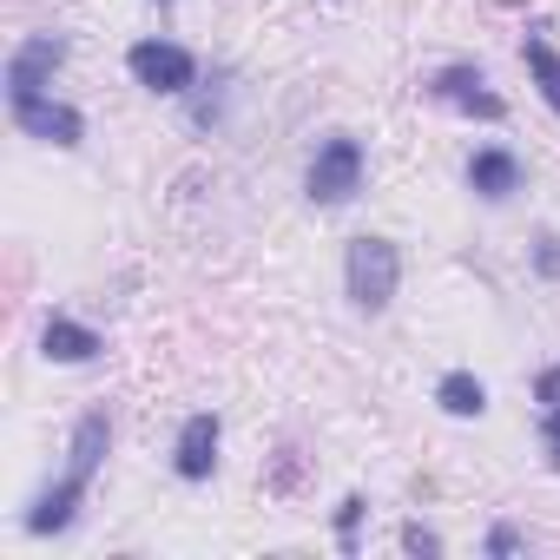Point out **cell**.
Listing matches in <instances>:
<instances>
[{
  "label": "cell",
  "mask_w": 560,
  "mask_h": 560,
  "mask_svg": "<svg viewBox=\"0 0 560 560\" xmlns=\"http://www.w3.org/2000/svg\"><path fill=\"white\" fill-rule=\"evenodd\" d=\"M106 448H113V422H106V409L80 416V422H73V448H67V475L27 508V534H60V527H73V514H80V501H86V488H93Z\"/></svg>",
  "instance_id": "1"
},
{
  "label": "cell",
  "mask_w": 560,
  "mask_h": 560,
  "mask_svg": "<svg viewBox=\"0 0 560 560\" xmlns=\"http://www.w3.org/2000/svg\"><path fill=\"white\" fill-rule=\"evenodd\" d=\"M343 284H350V304L357 311H389L396 284H402V250L389 237H357L350 257H343Z\"/></svg>",
  "instance_id": "2"
},
{
  "label": "cell",
  "mask_w": 560,
  "mask_h": 560,
  "mask_svg": "<svg viewBox=\"0 0 560 560\" xmlns=\"http://www.w3.org/2000/svg\"><path fill=\"white\" fill-rule=\"evenodd\" d=\"M304 191H311V205H350L363 191V145L350 132H330L304 172Z\"/></svg>",
  "instance_id": "3"
},
{
  "label": "cell",
  "mask_w": 560,
  "mask_h": 560,
  "mask_svg": "<svg viewBox=\"0 0 560 560\" xmlns=\"http://www.w3.org/2000/svg\"><path fill=\"white\" fill-rule=\"evenodd\" d=\"M60 60H67V40H60V34H34V40H21V47L8 54V106L40 100V93L54 86Z\"/></svg>",
  "instance_id": "4"
},
{
  "label": "cell",
  "mask_w": 560,
  "mask_h": 560,
  "mask_svg": "<svg viewBox=\"0 0 560 560\" xmlns=\"http://www.w3.org/2000/svg\"><path fill=\"white\" fill-rule=\"evenodd\" d=\"M126 67H132V80H139L145 93H185V86L198 80V60H191L178 40H139V47L126 54Z\"/></svg>",
  "instance_id": "5"
},
{
  "label": "cell",
  "mask_w": 560,
  "mask_h": 560,
  "mask_svg": "<svg viewBox=\"0 0 560 560\" xmlns=\"http://www.w3.org/2000/svg\"><path fill=\"white\" fill-rule=\"evenodd\" d=\"M14 113V126L27 132V139H47V145H80L86 139V119L73 113V106H60V100H21V106H8Z\"/></svg>",
  "instance_id": "6"
},
{
  "label": "cell",
  "mask_w": 560,
  "mask_h": 560,
  "mask_svg": "<svg viewBox=\"0 0 560 560\" xmlns=\"http://www.w3.org/2000/svg\"><path fill=\"white\" fill-rule=\"evenodd\" d=\"M435 100H448V106H462L468 119H508V106H501V93H488V80L475 73V67H442L435 73V86H429Z\"/></svg>",
  "instance_id": "7"
},
{
  "label": "cell",
  "mask_w": 560,
  "mask_h": 560,
  "mask_svg": "<svg viewBox=\"0 0 560 560\" xmlns=\"http://www.w3.org/2000/svg\"><path fill=\"white\" fill-rule=\"evenodd\" d=\"M218 416L211 409H198V416H185V429H178V448H172V468L185 475V481H205L211 468H218Z\"/></svg>",
  "instance_id": "8"
},
{
  "label": "cell",
  "mask_w": 560,
  "mask_h": 560,
  "mask_svg": "<svg viewBox=\"0 0 560 560\" xmlns=\"http://www.w3.org/2000/svg\"><path fill=\"white\" fill-rule=\"evenodd\" d=\"M468 185H475L481 198H494V205H501V198H514V191H521V159H514V152H501V145H481V152L468 159Z\"/></svg>",
  "instance_id": "9"
},
{
  "label": "cell",
  "mask_w": 560,
  "mask_h": 560,
  "mask_svg": "<svg viewBox=\"0 0 560 560\" xmlns=\"http://www.w3.org/2000/svg\"><path fill=\"white\" fill-rule=\"evenodd\" d=\"M40 350H47V363H93L106 343H100V330H86V324H73V317H54L47 337H40Z\"/></svg>",
  "instance_id": "10"
},
{
  "label": "cell",
  "mask_w": 560,
  "mask_h": 560,
  "mask_svg": "<svg viewBox=\"0 0 560 560\" xmlns=\"http://www.w3.org/2000/svg\"><path fill=\"white\" fill-rule=\"evenodd\" d=\"M435 402H442L448 416H462V422H468V416H481V409H488V389H481V376H468V370H448V376L435 383Z\"/></svg>",
  "instance_id": "11"
},
{
  "label": "cell",
  "mask_w": 560,
  "mask_h": 560,
  "mask_svg": "<svg viewBox=\"0 0 560 560\" xmlns=\"http://www.w3.org/2000/svg\"><path fill=\"white\" fill-rule=\"evenodd\" d=\"M521 54H527V73L540 80V100H547V106L560 113V54H553L547 40H527Z\"/></svg>",
  "instance_id": "12"
},
{
  "label": "cell",
  "mask_w": 560,
  "mask_h": 560,
  "mask_svg": "<svg viewBox=\"0 0 560 560\" xmlns=\"http://www.w3.org/2000/svg\"><path fill=\"white\" fill-rule=\"evenodd\" d=\"M357 521H363V501L350 494V501L337 508V540H343V547H357Z\"/></svg>",
  "instance_id": "13"
},
{
  "label": "cell",
  "mask_w": 560,
  "mask_h": 560,
  "mask_svg": "<svg viewBox=\"0 0 560 560\" xmlns=\"http://www.w3.org/2000/svg\"><path fill=\"white\" fill-rule=\"evenodd\" d=\"M402 547H409V553H442V534H429V527L409 521V527H402Z\"/></svg>",
  "instance_id": "14"
},
{
  "label": "cell",
  "mask_w": 560,
  "mask_h": 560,
  "mask_svg": "<svg viewBox=\"0 0 560 560\" xmlns=\"http://www.w3.org/2000/svg\"><path fill=\"white\" fill-rule=\"evenodd\" d=\"M534 396H540V402H547V409H560V363H553V370H540V376H534Z\"/></svg>",
  "instance_id": "15"
},
{
  "label": "cell",
  "mask_w": 560,
  "mask_h": 560,
  "mask_svg": "<svg viewBox=\"0 0 560 560\" xmlns=\"http://www.w3.org/2000/svg\"><path fill=\"white\" fill-rule=\"evenodd\" d=\"M534 264H540V277H560V237H540Z\"/></svg>",
  "instance_id": "16"
},
{
  "label": "cell",
  "mask_w": 560,
  "mask_h": 560,
  "mask_svg": "<svg viewBox=\"0 0 560 560\" xmlns=\"http://www.w3.org/2000/svg\"><path fill=\"white\" fill-rule=\"evenodd\" d=\"M540 435H547V462L560 468V409H547V429H540Z\"/></svg>",
  "instance_id": "17"
},
{
  "label": "cell",
  "mask_w": 560,
  "mask_h": 560,
  "mask_svg": "<svg viewBox=\"0 0 560 560\" xmlns=\"http://www.w3.org/2000/svg\"><path fill=\"white\" fill-rule=\"evenodd\" d=\"M514 547H521V534H514V527H494V534H488V553H514Z\"/></svg>",
  "instance_id": "18"
},
{
  "label": "cell",
  "mask_w": 560,
  "mask_h": 560,
  "mask_svg": "<svg viewBox=\"0 0 560 560\" xmlns=\"http://www.w3.org/2000/svg\"><path fill=\"white\" fill-rule=\"evenodd\" d=\"M159 8H172V0H159Z\"/></svg>",
  "instance_id": "19"
}]
</instances>
